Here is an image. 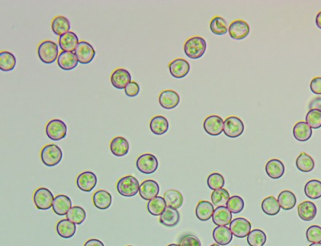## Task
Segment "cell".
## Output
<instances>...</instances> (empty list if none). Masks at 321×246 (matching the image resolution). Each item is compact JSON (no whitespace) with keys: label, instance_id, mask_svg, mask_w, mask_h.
I'll use <instances>...</instances> for the list:
<instances>
[{"label":"cell","instance_id":"cell-48","mask_svg":"<svg viewBox=\"0 0 321 246\" xmlns=\"http://www.w3.org/2000/svg\"><path fill=\"white\" fill-rule=\"evenodd\" d=\"M180 246H202L201 241L194 235H186L182 238Z\"/></svg>","mask_w":321,"mask_h":246},{"label":"cell","instance_id":"cell-33","mask_svg":"<svg viewBox=\"0 0 321 246\" xmlns=\"http://www.w3.org/2000/svg\"><path fill=\"white\" fill-rule=\"evenodd\" d=\"M165 201L167 207L174 208L177 210L183 204V196L180 192L175 189H169L164 194Z\"/></svg>","mask_w":321,"mask_h":246},{"label":"cell","instance_id":"cell-36","mask_svg":"<svg viewBox=\"0 0 321 246\" xmlns=\"http://www.w3.org/2000/svg\"><path fill=\"white\" fill-rule=\"evenodd\" d=\"M166 201L162 197H156L155 198L149 200L147 204V210L149 213L153 216H161L166 210Z\"/></svg>","mask_w":321,"mask_h":246},{"label":"cell","instance_id":"cell-29","mask_svg":"<svg viewBox=\"0 0 321 246\" xmlns=\"http://www.w3.org/2000/svg\"><path fill=\"white\" fill-rule=\"evenodd\" d=\"M92 201L99 210H107L112 204V195L106 190H99L93 195Z\"/></svg>","mask_w":321,"mask_h":246},{"label":"cell","instance_id":"cell-30","mask_svg":"<svg viewBox=\"0 0 321 246\" xmlns=\"http://www.w3.org/2000/svg\"><path fill=\"white\" fill-rule=\"evenodd\" d=\"M76 231V224L68 219H64L56 224V232L59 237L63 238H71L75 235Z\"/></svg>","mask_w":321,"mask_h":246},{"label":"cell","instance_id":"cell-45","mask_svg":"<svg viewBox=\"0 0 321 246\" xmlns=\"http://www.w3.org/2000/svg\"><path fill=\"white\" fill-rule=\"evenodd\" d=\"M207 186L213 191L217 190V189H223L225 186V179H224L223 175L220 174V173H212L207 178Z\"/></svg>","mask_w":321,"mask_h":246},{"label":"cell","instance_id":"cell-20","mask_svg":"<svg viewBox=\"0 0 321 246\" xmlns=\"http://www.w3.org/2000/svg\"><path fill=\"white\" fill-rule=\"evenodd\" d=\"M110 150L117 157H122L129 153V144L126 138L116 136L113 138L110 143Z\"/></svg>","mask_w":321,"mask_h":246},{"label":"cell","instance_id":"cell-27","mask_svg":"<svg viewBox=\"0 0 321 246\" xmlns=\"http://www.w3.org/2000/svg\"><path fill=\"white\" fill-rule=\"evenodd\" d=\"M293 136L298 141H308L312 136V129L306 122H298L293 128Z\"/></svg>","mask_w":321,"mask_h":246},{"label":"cell","instance_id":"cell-2","mask_svg":"<svg viewBox=\"0 0 321 246\" xmlns=\"http://www.w3.org/2000/svg\"><path fill=\"white\" fill-rule=\"evenodd\" d=\"M37 53L39 55V59L43 63L50 65L57 60L59 57V48L57 44L51 40L43 41L38 47Z\"/></svg>","mask_w":321,"mask_h":246},{"label":"cell","instance_id":"cell-14","mask_svg":"<svg viewBox=\"0 0 321 246\" xmlns=\"http://www.w3.org/2000/svg\"><path fill=\"white\" fill-rule=\"evenodd\" d=\"M76 184L82 191L89 193L97 184V177L92 172H84L77 176Z\"/></svg>","mask_w":321,"mask_h":246},{"label":"cell","instance_id":"cell-23","mask_svg":"<svg viewBox=\"0 0 321 246\" xmlns=\"http://www.w3.org/2000/svg\"><path fill=\"white\" fill-rule=\"evenodd\" d=\"M265 171L269 177L276 180L282 177L285 174V166L281 160L272 159L267 163Z\"/></svg>","mask_w":321,"mask_h":246},{"label":"cell","instance_id":"cell-15","mask_svg":"<svg viewBox=\"0 0 321 246\" xmlns=\"http://www.w3.org/2000/svg\"><path fill=\"white\" fill-rule=\"evenodd\" d=\"M131 79L129 71L124 68L116 69L111 75V83L117 89H125L129 83H131Z\"/></svg>","mask_w":321,"mask_h":246},{"label":"cell","instance_id":"cell-50","mask_svg":"<svg viewBox=\"0 0 321 246\" xmlns=\"http://www.w3.org/2000/svg\"><path fill=\"white\" fill-rule=\"evenodd\" d=\"M310 89L314 94L321 95V77H315L311 81Z\"/></svg>","mask_w":321,"mask_h":246},{"label":"cell","instance_id":"cell-25","mask_svg":"<svg viewBox=\"0 0 321 246\" xmlns=\"http://www.w3.org/2000/svg\"><path fill=\"white\" fill-rule=\"evenodd\" d=\"M213 237L219 245H227L232 241L233 234L227 226H218L213 231Z\"/></svg>","mask_w":321,"mask_h":246},{"label":"cell","instance_id":"cell-32","mask_svg":"<svg viewBox=\"0 0 321 246\" xmlns=\"http://www.w3.org/2000/svg\"><path fill=\"white\" fill-rule=\"evenodd\" d=\"M70 29V22L66 17L59 15L53 18L52 22V30L55 35L61 36L69 32Z\"/></svg>","mask_w":321,"mask_h":246},{"label":"cell","instance_id":"cell-42","mask_svg":"<svg viewBox=\"0 0 321 246\" xmlns=\"http://www.w3.org/2000/svg\"><path fill=\"white\" fill-rule=\"evenodd\" d=\"M210 28L212 33L216 35H224L228 31L227 22L224 18L220 16H215L212 18Z\"/></svg>","mask_w":321,"mask_h":246},{"label":"cell","instance_id":"cell-37","mask_svg":"<svg viewBox=\"0 0 321 246\" xmlns=\"http://www.w3.org/2000/svg\"><path fill=\"white\" fill-rule=\"evenodd\" d=\"M16 65L15 55L11 52L4 51L0 53V69L3 72H11Z\"/></svg>","mask_w":321,"mask_h":246},{"label":"cell","instance_id":"cell-12","mask_svg":"<svg viewBox=\"0 0 321 246\" xmlns=\"http://www.w3.org/2000/svg\"><path fill=\"white\" fill-rule=\"evenodd\" d=\"M230 36L235 40H242L250 33V27L248 23L244 20L234 21L228 28Z\"/></svg>","mask_w":321,"mask_h":246},{"label":"cell","instance_id":"cell-38","mask_svg":"<svg viewBox=\"0 0 321 246\" xmlns=\"http://www.w3.org/2000/svg\"><path fill=\"white\" fill-rule=\"evenodd\" d=\"M280 206L278 200L273 197H267L262 202V210L264 213L268 216H275L280 211Z\"/></svg>","mask_w":321,"mask_h":246},{"label":"cell","instance_id":"cell-9","mask_svg":"<svg viewBox=\"0 0 321 246\" xmlns=\"http://www.w3.org/2000/svg\"><path fill=\"white\" fill-rule=\"evenodd\" d=\"M74 52L76 54L78 61L82 65H88L92 62L96 55V51L93 47L86 41H79Z\"/></svg>","mask_w":321,"mask_h":246},{"label":"cell","instance_id":"cell-28","mask_svg":"<svg viewBox=\"0 0 321 246\" xmlns=\"http://www.w3.org/2000/svg\"><path fill=\"white\" fill-rule=\"evenodd\" d=\"M169 121L163 116H156L150 120V128L153 134L162 136L168 132Z\"/></svg>","mask_w":321,"mask_h":246},{"label":"cell","instance_id":"cell-3","mask_svg":"<svg viewBox=\"0 0 321 246\" xmlns=\"http://www.w3.org/2000/svg\"><path fill=\"white\" fill-rule=\"evenodd\" d=\"M43 163L48 167H54L61 163L63 158V153L61 148L56 145H45L41 153Z\"/></svg>","mask_w":321,"mask_h":246},{"label":"cell","instance_id":"cell-39","mask_svg":"<svg viewBox=\"0 0 321 246\" xmlns=\"http://www.w3.org/2000/svg\"><path fill=\"white\" fill-rule=\"evenodd\" d=\"M305 193L308 198L312 200L321 197V181L318 180H312L305 184Z\"/></svg>","mask_w":321,"mask_h":246},{"label":"cell","instance_id":"cell-53","mask_svg":"<svg viewBox=\"0 0 321 246\" xmlns=\"http://www.w3.org/2000/svg\"><path fill=\"white\" fill-rule=\"evenodd\" d=\"M316 24L318 28L321 30V11H319L316 17Z\"/></svg>","mask_w":321,"mask_h":246},{"label":"cell","instance_id":"cell-57","mask_svg":"<svg viewBox=\"0 0 321 246\" xmlns=\"http://www.w3.org/2000/svg\"><path fill=\"white\" fill-rule=\"evenodd\" d=\"M127 246H133V245H127Z\"/></svg>","mask_w":321,"mask_h":246},{"label":"cell","instance_id":"cell-47","mask_svg":"<svg viewBox=\"0 0 321 246\" xmlns=\"http://www.w3.org/2000/svg\"><path fill=\"white\" fill-rule=\"evenodd\" d=\"M306 237L309 242H321V227L318 225H312L307 230Z\"/></svg>","mask_w":321,"mask_h":246},{"label":"cell","instance_id":"cell-54","mask_svg":"<svg viewBox=\"0 0 321 246\" xmlns=\"http://www.w3.org/2000/svg\"><path fill=\"white\" fill-rule=\"evenodd\" d=\"M309 246H321V243H313Z\"/></svg>","mask_w":321,"mask_h":246},{"label":"cell","instance_id":"cell-55","mask_svg":"<svg viewBox=\"0 0 321 246\" xmlns=\"http://www.w3.org/2000/svg\"><path fill=\"white\" fill-rule=\"evenodd\" d=\"M168 246H180V245H178V244H169Z\"/></svg>","mask_w":321,"mask_h":246},{"label":"cell","instance_id":"cell-5","mask_svg":"<svg viewBox=\"0 0 321 246\" xmlns=\"http://www.w3.org/2000/svg\"><path fill=\"white\" fill-rule=\"evenodd\" d=\"M46 134L54 141L63 140L67 136V125L61 119H54L47 124Z\"/></svg>","mask_w":321,"mask_h":246},{"label":"cell","instance_id":"cell-26","mask_svg":"<svg viewBox=\"0 0 321 246\" xmlns=\"http://www.w3.org/2000/svg\"><path fill=\"white\" fill-rule=\"evenodd\" d=\"M160 223L166 227H174L180 220V214L174 208L166 207L163 214L160 216Z\"/></svg>","mask_w":321,"mask_h":246},{"label":"cell","instance_id":"cell-31","mask_svg":"<svg viewBox=\"0 0 321 246\" xmlns=\"http://www.w3.org/2000/svg\"><path fill=\"white\" fill-rule=\"evenodd\" d=\"M214 206L207 200H201L196 207V216L198 220L207 221L213 217Z\"/></svg>","mask_w":321,"mask_h":246},{"label":"cell","instance_id":"cell-11","mask_svg":"<svg viewBox=\"0 0 321 246\" xmlns=\"http://www.w3.org/2000/svg\"><path fill=\"white\" fill-rule=\"evenodd\" d=\"M224 119L220 116L212 115L206 118L203 123V128L207 134L210 136H219L224 132Z\"/></svg>","mask_w":321,"mask_h":246},{"label":"cell","instance_id":"cell-46","mask_svg":"<svg viewBox=\"0 0 321 246\" xmlns=\"http://www.w3.org/2000/svg\"><path fill=\"white\" fill-rule=\"evenodd\" d=\"M244 201L241 197L238 196H233L230 197L228 202H227V207L231 213L236 214L242 212L244 209Z\"/></svg>","mask_w":321,"mask_h":246},{"label":"cell","instance_id":"cell-17","mask_svg":"<svg viewBox=\"0 0 321 246\" xmlns=\"http://www.w3.org/2000/svg\"><path fill=\"white\" fill-rule=\"evenodd\" d=\"M160 188L155 180H146L140 184L139 194L144 200H150L157 197Z\"/></svg>","mask_w":321,"mask_h":246},{"label":"cell","instance_id":"cell-40","mask_svg":"<svg viewBox=\"0 0 321 246\" xmlns=\"http://www.w3.org/2000/svg\"><path fill=\"white\" fill-rule=\"evenodd\" d=\"M230 199V194L227 189H220L213 191L211 194V200L216 207H226Z\"/></svg>","mask_w":321,"mask_h":246},{"label":"cell","instance_id":"cell-6","mask_svg":"<svg viewBox=\"0 0 321 246\" xmlns=\"http://www.w3.org/2000/svg\"><path fill=\"white\" fill-rule=\"evenodd\" d=\"M33 199L37 209L48 210L52 208L55 198L49 189L46 188H39L34 193Z\"/></svg>","mask_w":321,"mask_h":246},{"label":"cell","instance_id":"cell-8","mask_svg":"<svg viewBox=\"0 0 321 246\" xmlns=\"http://www.w3.org/2000/svg\"><path fill=\"white\" fill-rule=\"evenodd\" d=\"M244 123L237 116H230L224 121V132L227 137H238L244 133Z\"/></svg>","mask_w":321,"mask_h":246},{"label":"cell","instance_id":"cell-13","mask_svg":"<svg viewBox=\"0 0 321 246\" xmlns=\"http://www.w3.org/2000/svg\"><path fill=\"white\" fill-rule=\"evenodd\" d=\"M169 70L173 77L176 79H183L190 72V64L186 59H176L169 65Z\"/></svg>","mask_w":321,"mask_h":246},{"label":"cell","instance_id":"cell-52","mask_svg":"<svg viewBox=\"0 0 321 246\" xmlns=\"http://www.w3.org/2000/svg\"><path fill=\"white\" fill-rule=\"evenodd\" d=\"M84 246H105L104 243L97 239H90L85 242Z\"/></svg>","mask_w":321,"mask_h":246},{"label":"cell","instance_id":"cell-51","mask_svg":"<svg viewBox=\"0 0 321 246\" xmlns=\"http://www.w3.org/2000/svg\"><path fill=\"white\" fill-rule=\"evenodd\" d=\"M308 108H309V110L317 109V110L321 111V97L314 98L309 104Z\"/></svg>","mask_w":321,"mask_h":246},{"label":"cell","instance_id":"cell-4","mask_svg":"<svg viewBox=\"0 0 321 246\" xmlns=\"http://www.w3.org/2000/svg\"><path fill=\"white\" fill-rule=\"evenodd\" d=\"M140 189L138 180L133 176H126L117 182L116 189L123 197H132L137 194Z\"/></svg>","mask_w":321,"mask_h":246},{"label":"cell","instance_id":"cell-7","mask_svg":"<svg viewBox=\"0 0 321 246\" xmlns=\"http://www.w3.org/2000/svg\"><path fill=\"white\" fill-rule=\"evenodd\" d=\"M136 166L141 173L150 175L157 171L158 160L154 155L146 153L139 156Z\"/></svg>","mask_w":321,"mask_h":246},{"label":"cell","instance_id":"cell-56","mask_svg":"<svg viewBox=\"0 0 321 246\" xmlns=\"http://www.w3.org/2000/svg\"><path fill=\"white\" fill-rule=\"evenodd\" d=\"M211 246H220V245H219V244H211Z\"/></svg>","mask_w":321,"mask_h":246},{"label":"cell","instance_id":"cell-24","mask_svg":"<svg viewBox=\"0 0 321 246\" xmlns=\"http://www.w3.org/2000/svg\"><path fill=\"white\" fill-rule=\"evenodd\" d=\"M317 208L312 201H304L298 206V215L305 221H310L316 217Z\"/></svg>","mask_w":321,"mask_h":246},{"label":"cell","instance_id":"cell-44","mask_svg":"<svg viewBox=\"0 0 321 246\" xmlns=\"http://www.w3.org/2000/svg\"><path fill=\"white\" fill-rule=\"evenodd\" d=\"M305 119H306V123L312 129H319L321 128V111L317 110V109L309 110Z\"/></svg>","mask_w":321,"mask_h":246},{"label":"cell","instance_id":"cell-49","mask_svg":"<svg viewBox=\"0 0 321 246\" xmlns=\"http://www.w3.org/2000/svg\"><path fill=\"white\" fill-rule=\"evenodd\" d=\"M125 92H126V96L129 97H135L140 92V86L137 82L132 81L131 83H129L125 88Z\"/></svg>","mask_w":321,"mask_h":246},{"label":"cell","instance_id":"cell-1","mask_svg":"<svg viewBox=\"0 0 321 246\" xmlns=\"http://www.w3.org/2000/svg\"><path fill=\"white\" fill-rule=\"evenodd\" d=\"M206 50L207 42L202 37H191L184 44L185 54L190 59H199L205 54Z\"/></svg>","mask_w":321,"mask_h":246},{"label":"cell","instance_id":"cell-34","mask_svg":"<svg viewBox=\"0 0 321 246\" xmlns=\"http://www.w3.org/2000/svg\"><path fill=\"white\" fill-rule=\"evenodd\" d=\"M295 165L299 171L303 173H310L315 167V162L312 156L307 154L306 153H302L299 155L295 161Z\"/></svg>","mask_w":321,"mask_h":246},{"label":"cell","instance_id":"cell-43","mask_svg":"<svg viewBox=\"0 0 321 246\" xmlns=\"http://www.w3.org/2000/svg\"><path fill=\"white\" fill-rule=\"evenodd\" d=\"M266 241V233L263 230H254L248 234V243L250 246H264Z\"/></svg>","mask_w":321,"mask_h":246},{"label":"cell","instance_id":"cell-19","mask_svg":"<svg viewBox=\"0 0 321 246\" xmlns=\"http://www.w3.org/2000/svg\"><path fill=\"white\" fill-rule=\"evenodd\" d=\"M79 43L77 35L72 31H69L68 33L59 36V46L62 52H75Z\"/></svg>","mask_w":321,"mask_h":246},{"label":"cell","instance_id":"cell-21","mask_svg":"<svg viewBox=\"0 0 321 246\" xmlns=\"http://www.w3.org/2000/svg\"><path fill=\"white\" fill-rule=\"evenodd\" d=\"M78 61L75 52H62L57 59L58 66L65 71H70L77 67Z\"/></svg>","mask_w":321,"mask_h":246},{"label":"cell","instance_id":"cell-10","mask_svg":"<svg viewBox=\"0 0 321 246\" xmlns=\"http://www.w3.org/2000/svg\"><path fill=\"white\" fill-rule=\"evenodd\" d=\"M230 230L234 237L244 238L251 233V224L249 220L243 217L234 219L230 224Z\"/></svg>","mask_w":321,"mask_h":246},{"label":"cell","instance_id":"cell-41","mask_svg":"<svg viewBox=\"0 0 321 246\" xmlns=\"http://www.w3.org/2000/svg\"><path fill=\"white\" fill-rule=\"evenodd\" d=\"M67 219L76 224H82L86 219V213L83 208L74 206L67 213Z\"/></svg>","mask_w":321,"mask_h":246},{"label":"cell","instance_id":"cell-16","mask_svg":"<svg viewBox=\"0 0 321 246\" xmlns=\"http://www.w3.org/2000/svg\"><path fill=\"white\" fill-rule=\"evenodd\" d=\"M159 104L163 109H175L176 107L180 103V96L177 92L174 90H165L161 92L159 95Z\"/></svg>","mask_w":321,"mask_h":246},{"label":"cell","instance_id":"cell-22","mask_svg":"<svg viewBox=\"0 0 321 246\" xmlns=\"http://www.w3.org/2000/svg\"><path fill=\"white\" fill-rule=\"evenodd\" d=\"M213 222L218 226H227L232 221V213L227 207H217L212 217Z\"/></svg>","mask_w":321,"mask_h":246},{"label":"cell","instance_id":"cell-18","mask_svg":"<svg viewBox=\"0 0 321 246\" xmlns=\"http://www.w3.org/2000/svg\"><path fill=\"white\" fill-rule=\"evenodd\" d=\"M72 208V200L65 195H58L54 199L52 210L55 214L59 216L67 215Z\"/></svg>","mask_w":321,"mask_h":246},{"label":"cell","instance_id":"cell-35","mask_svg":"<svg viewBox=\"0 0 321 246\" xmlns=\"http://www.w3.org/2000/svg\"><path fill=\"white\" fill-rule=\"evenodd\" d=\"M278 202L283 210H291L296 204V197L292 192L285 190L279 193Z\"/></svg>","mask_w":321,"mask_h":246}]
</instances>
